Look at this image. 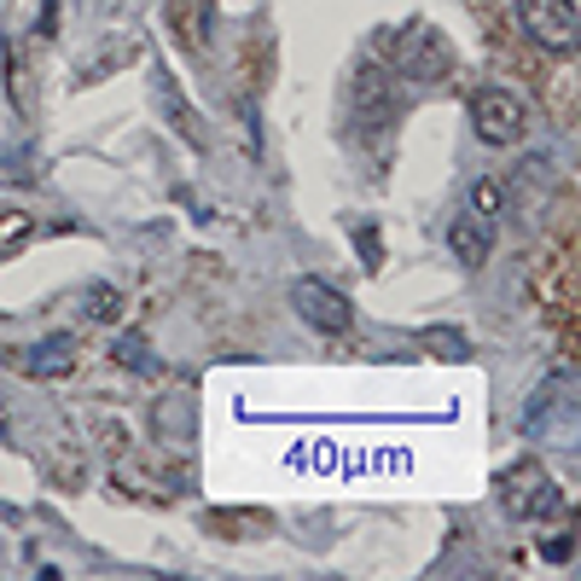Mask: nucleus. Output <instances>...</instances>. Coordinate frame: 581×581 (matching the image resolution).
<instances>
[{
  "instance_id": "f8f14e48",
  "label": "nucleus",
  "mask_w": 581,
  "mask_h": 581,
  "mask_svg": "<svg viewBox=\"0 0 581 581\" xmlns=\"http://www.w3.org/2000/svg\"><path fill=\"white\" fill-rule=\"evenodd\" d=\"M0 53H7V93H12V111H18V117H30V111H36V82H30V64L18 59V41H7Z\"/></svg>"
},
{
  "instance_id": "2eb2a0df",
  "label": "nucleus",
  "mask_w": 581,
  "mask_h": 581,
  "mask_svg": "<svg viewBox=\"0 0 581 581\" xmlns=\"http://www.w3.org/2000/svg\"><path fill=\"white\" fill-rule=\"evenodd\" d=\"M140 53V41L129 36V41H106V47H99V53L88 59V70H82V82H106V76L117 70V64H129Z\"/></svg>"
},
{
  "instance_id": "412c9836",
  "label": "nucleus",
  "mask_w": 581,
  "mask_h": 581,
  "mask_svg": "<svg viewBox=\"0 0 581 581\" xmlns=\"http://www.w3.org/2000/svg\"><path fill=\"white\" fill-rule=\"evenodd\" d=\"M99 442H106L111 465L122 460V453H134V448H129V431H122V424H111V419H99Z\"/></svg>"
},
{
  "instance_id": "39448f33",
  "label": "nucleus",
  "mask_w": 581,
  "mask_h": 581,
  "mask_svg": "<svg viewBox=\"0 0 581 581\" xmlns=\"http://www.w3.org/2000/svg\"><path fill=\"white\" fill-rule=\"evenodd\" d=\"M471 129L483 134L489 146H518L529 134V106L512 93V88H477L471 93Z\"/></svg>"
},
{
  "instance_id": "4be33fe9",
  "label": "nucleus",
  "mask_w": 581,
  "mask_h": 581,
  "mask_svg": "<svg viewBox=\"0 0 581 581\" xmlns=\"http://www.w3.org/2000/svg\"><path fill=\"white\" fill-rule=\"evenodd\" d=\"M53 477H59V483H82V477H88V465H82V453H59V460H53Z\"/></svg>"
},
{
  "instance_id": "9b49d317",
  "label": "nucleus",
  "mask_w": 581,
  "mask_h": 581,
  "mask_svg": "<svg viewBox=\"0 0 581 581\" xmlns=\"http://www.w3.org/2000/svg\"><path fill=\"white\" fill-rule=\"evenodd\" d=\"M489 244H494V227H489V221L453 216V227H448V250H453V257H460L465 268H483V262H489Z\"/></svg>"
},
{
  "instance_id": "b1692460",
  "label": "nucleus",
  "mask_w": 581,
  "mask_h": 581,
  "mask_svg": "<svg viewBox=\"0 0 581 581\" xmlns=\"http://www.w3.org/2000/svg\"><path fill=\"white\" fill-rule=\"evenodd\" d=\"M355 239H361V262H367V268L378 273V262H384V257H378V233H372V227H361Z\"/></svg>"
},
{
  "instance_id": "dca6fc26",
  "label": "nucleus",
  "mask_w": 581,
  "mask_h": 581,
  "mask_svg": "<svg viewBox=\"0 0 581 581\" xmlns=\"http://www.w3.org/2000/svg\"><path fill=\"white\" fill-rule=\"evenodd\" d=\"M419 349H424V355H437V361H465L471 355L465 332H453V325H431V332H419Z\"/></svg>"
},
{
  "instance_id": "5701e85b",
  "label": "nucleus",
  "mask_w": 581,
  "mask_h": 581,
  "mask_svg": "<svg viewBox=\"0 0 581 581\" xmlns=\"http://www.w3.org/2000/svg\"><path fill=\"white\" fill-rule=\"evenodd\" d=\"M36 36H41V41H53V36H59V0H47V7H41V23H36Z\"/></svg>"
},
{
  "instance_id": "423d86ee",
  "label": "nucleus",
  "mask_w": 581,
  "mask_h": 581,
  "mask_svg": "<svg viewBox=\"0 0 581 581\" xmlns=\"http://www.w3.org/2000/svg\"><path fill=\"white\" fill-rule=\"evenodd\" d=\"M291 309L314 325V332H325V338H338V332H349V320H355V309H349V297L343 291H332L325 280H297L291 286Z\"/></svg>"
},
{
  "instance_id": "6ab92c4d",
  "label": "nucleus",
  "mask_w": 581,
  "mask_h": 581,
  "mask_svg": "<svg viewBox=\"0 0 581 581\" xmlns=\"http://www.w3.org/2000/svg\"><path fill=\"white\" fill-rule=\"evenodd\" d=\"M500 210H507V187H500V181H477V187H471V216L494 227Z\"/></svg>"
},
{
  "instance_id": "20e7f679",
  "label": "nucleus",
  "mask_w": 581,
  "mask_h": 581,
  "mask_svg": "<svg viewBox=\"0 0 581 581\" xmlns=\"http://www.w3.org/2000/svg\"><path fill=\"white\" fill-rule=\"evenodd\" d=\"M349 117H355V129L361 134H378V129H390V122L401 117V88H395V76L384 64H355L349 70Z\"/></svg>"
},
{
  "instance_id": "f3484780",
  "label": "nucleus",
  "mask_w": 581,
  "mask_h": 581,
  "mask_svg": "<svg viewBox=\"0 0 581 581\" xmlns=\"http://www.w3.org/2000/svg\"><path fill=\"white\" fill-rule=\"evenodd\" d=\"M30 233H36L30 210H0V257H12L18 244H30Z\"/></svg>"
},
{
  "instance_id": "aec40b11",
  "label": "nucleus",
  "mask_w": 581,
  "mask_h": 581,
  "mask_svg": "<svg viewBox=\"0 0 581 581\" xmlns=\"http://www.w3.org/2000/svg\"><path fill=\"white\" fill-rule=\"evenodd\" d=\"M0 181H7V187H30L36 181V163H30V151H0Z\"/></svg>"
},
{
  "instance_id": "ddd939ff",
  "label": "nucleus",
  "mask_w": 581,
  "mask_h": 581,
  "mask_svg": "<svg viewBox=\"0 0 581 581\" xmlns=\"http://www.w3.org/2000/svg\"><path fill=\"white\" fill-rule=\"evenodd\" d=\"M158 437H174V442L192 437V395L187 390H174V395L158 401Z\"/></svg>"
},
{
  "instance_id": "f03ea898",
  "label": "nucleus",
  "mask_w": 581,
  "mask_h": 581,
  "mask_svg": "<svg viewBox=\"0 0 581 581\" xmlns=\"http://www.w3.org/2000/svg\"><path fill=\"white\" fill-rule=\"evenodd\" d=\"M518 30L529 47H541L552 59H570L581 47V12H575V0H518Z\"/></svg>"
},
{
  "instance_id": "0eeeda50",
  "label": "nucleus",
  "mask_w": 581,
  "mask_h": 581,
  "mask_svg": "<svg viewBox=\"0 0 581 581\" xmlns=\"http://www.w3.org/2000/svg\"><path fill=\"white\" fill-rule=\"evenodd\" d=\"M163 23L181 53H210L216 41V0H163Z\"/></svg>"
},
{
  "instance_id": "1a4fd4ad",
  "label": "nucleus",
  "mask_w": 581,
  "mask_h": 581,
  "mask_svg": "<svg viewBox=\"0 0 581 581\" xmlns=\"http://www.w3.org/2000/svg\"><path fill=\"white\" fill-rule=\"evenodd\" d=\"M158 106H163V122H169V129L181 134L192 151H210V134H204V122H198L192 99L181 93V82H174L169 70H158Z\"/></svg>"
},
{
  "instance_id": "a211bd4d",
  "label": "nucleus",
  "mask_w": 581,
  "mask_h": 581,
  "mask_svg": "<svg viewBox=\"0 0 581 581\" xmlns=\"http://www.w3.org/2000/svg\"><path fill=\"white\" fill-rule=\"evenodd\" d=\"M111 361H122V367H129V372H146V378L158 372V361L146 355V338H140V332H122V338L111 343Z\"/></svg>"
},
{
  "instance_id": "f257e3e1",
  "label": "nucleus",
  "mask_w": 581,
  "mask_h": 581,
  "mask_svg": "<svg viewBox=\"0 0 581 581\" xmlns=\"http://www.w3.org/2000/svg\"><path fill=\"white\" fill-rule=\"evenodd\" d=\"M372 47L384 53V70L390 76H408V82H453V76H460V53H453V41L437 30V23H424V18H408V23L378 30Z\"/></svg>"
},
{
  "instance_id": "9d476101",
  "label": "nucleus",
  "mask_w": 581,
  "mask_h": 581,
  "mask_svg": "<svg viewBox=\"0 0 581 581\" xmlns=\"http://www.w3.org/2000/svg\"><path fill=\"white\" fill-rule=\"evenodd\" d=\"M204 535H216V541H262V535H273V512H262V507H210L204 512Z\"/></svg>"
},
{
  "instance_id": "6e6552de",
  "label": "nucleus",
  "mask_w": 581,
  "mask_h": 581,
  "mask_svg": "<svg viewBox=\"0 0 581 581\" xmlns=\"http://www.w3.org/2000/svg\"><path fill=\"white\" fill-rule=\"evenodd\" d=\"M7 367H18L23 378H70L76 367H82V343H76L70 332H59V338H41L36 349L7 355Z\"/></svg>"
},
{
  "instance_id": "4468645a",
  "label": "nucleus",
  "mask_w": 581,
  "mask_h": 581,
  "mask_svg": "<svg viewBox=\"0 0 581 581\" xmlns=\"http://www.w3.org/2000/svg\"><path fill=\"white\" fill-rule=\"evenodd\" d=\"M117 314H122V291L117 286H88L82 291V320L88 325H117Z\"/></svg>"
},
{
  "instance_id": "7ed1b4c3",
  "label": "nucleus",
  "mask_w": 581,
  "mask_h": 581,
  "mask_svg": "<svg viewBox=\"0 0 581 581\" xmlns=\"http://www.w3.org/2000/svg\"><path fill=\"white\" fill-rule=\"evenodd\" d=\"M500 507H507L518 523L559 518V512H564V489L547 477V465H535V460H518L512 471H500Z\"/></svg>"
}]
</instances>
